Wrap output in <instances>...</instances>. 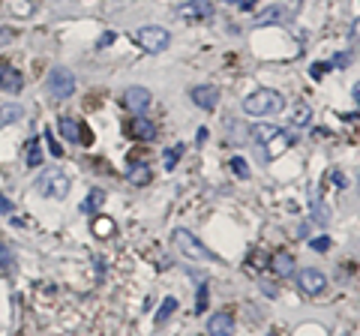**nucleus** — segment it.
Returning <instances> with one entry per match:
<instances>
[{"instance_id": "nucleus-1", "label": "nucleus", "mask_w": 360, "mask_h": 336, "mask_svg": "<svg viewBox=\"0 0 360 336\" xmlns=\"http://www.w3.org/2000/svg\"><path fill=\"white\" fill-rule=\"evenodd\" d=\"M285 105V96L279 90H270V87H262V90H253L246 99H243V111L253 117H270V115H279Z\"/></svg>"}, {"instance_id": "nucleus-2", "label": "nucleus", "mask_w": 360, "mask_h": 336, "mask_svg": "<svg viewBox=\"0 0 360 336\" xmlns=\"http://www.w3.org/2000/svg\"><path fill=\"white\" fill-rule=\"evenodd\" d=\"M174 240H177L180 252H183V256H189V258H195V261H210V264H216V261H219L213 252H210L204 243H198L186 228H177V231H174Z\"/></svg>"}, {"instance_id": "nucleus-3", "label": "nucleus", "mask_w": 360, "mask_h": 336, "mask_svg": "<svg viewBox=\"0 0 360 336\" xmlns=\"http://www.w3.org/2000/svg\"><path fill=\"white\" fill-rule=\"evenodd\" d=\"M45 87H48V96H52V99H69L75 94V75L69 73V69L60 66V69H54V73L48 75Z\"/></svg>"}, {"instance_id": "nucleus-4", "label": "nucleus", "mask_w": 360, "mask_h": 336, "mask_svg": "<svg viewBox=\"0 0 360 336\" xmlns=\"http://www.w3.org/2000/svg\"><path fill=\"white\" fill-rule=\"evenodd\" d=\"M39 192L48 198H66V192H69V180L66 175H60L57 168H48L39 175Z\"/></svg>"}, {"instance_id": "nucleus-5", "label": "nucleus", "mask_w": 360, "mask_h": 336, "mask_svg": "<svg viewBox=\"0 0 360 336\" xmlns=\"http://www.w3.org/2000/svg\"><path fill=\"white\" fill-rule=\"evenodd\" d=\"M135 39H138V45H142L144 52H150V54L165 52L168 43H172L168 30H163V27H142V30L135 34Z\"/></svg>"}, {"instance_id": "nucleus-6", "label": "nucleus", "mask_w": 360, "mask_h": 336, "mask_svg": "<svg viewBox=\"0 0 360 336\" xmlns=\"http://www.w3.org/2000/svg\"><path fill=\"white\" fill-rule=\"evenodd\" d=\"M60 126V136H63L66 141H73V145H93V132H90L82 120L75 117H60L57 120Z\"/></svg>"}, {"instance_id": "nucleus-7", "label": "nucleus", "mask_w": 360, "mask_h": 336, "mask_svg": "<svg viewBox=\"0 0 360 336\" xmlns=\"http://www.w3.org/2000/svg\"><path fill=\"white\" fill-rule=\"evenodd\" d=\"M297 285H300V291L306 294V298H318V294H324L327 291V279H324V273H318V270H300V277H297Z\"/></svg>"}, {"instance_id": "nucleus-8", "label": "nucleus", "mask_w": 360, "mask_h": 336, "mask_svg": "<svg viewBox=\"0 0 360 336\" xmlns=\"http://www.w3.org/2000/svg\"><path fill=\"white\" fill-rule=\"evenodd\" d=\"M126 136H133L138 141H153L156 138V124L147 117H133L126 124Z\"/></svg>"}, {"instance_id": "nucleus-9", "label": "nucleus", "mask_w": 360, "mask_h": 336, "mask_svg": "<svg viewBox=\"0 0 360 336\" xmlns=\"http://www.w3.org/2000/svg\"><path fill=\"white\" fill-rule=\"evenodd\" d=\"M232 330H234V315L228 309L210 315V321H207V333L210 336H232Z\"/></svg>"}, {"instance_id": "nucleus-10", "label": "nucleus", "mask_w": 360, "mask_h": 336, "mask_svg": "<svg viewBox=\"0 0 360 336\" xmlns=\"http://www.w3.org/2000/svg\"><path fill=\"white\" fill-rule=\"evenodd\" d=\"M0 87H3L6 94H18V90L24 87L22 73H18L15 66H9V64H0Z\"/></svg>"}, {"instance_id": "nucleus-11", "label": "nucleus", "mask_w": 360, "mask_h": 336, "mask_svg": "<svg viewBox=\"0 0 360 336\" xmlns=\"http://www.w3.org/2000/svg\"><path fill=\"white\" fill-rule=\"evenodd\" d=\"M193 103L204 111H213L216 103H219V90L210 87V85H202V87H193Z\"/></svg>"}, {"instance_id": "nucleus-12", "label": "nucleus", "mask_w": 360, "mask_h": 336, "mask_svg": "<svg viewBox=\"0 0 360 336\" xmlns=\"http://www.w3.org/2000/svg\"><path fill=\"white\" fill-rule=\"evenodd\" d=\"M213 13V6L207 3V0H189V3L180 6V18H186V22H198V18H210Z\"/></svg>"}, {"instance_id": "nucleus-13", "label": "nucleus", "mask_w": 360, "mask_h": 336, "mask_svg": "<svg viewBox=\"0 0 360 336\" xmlns=\"http://www.w3.org/2000/svg\"><path fill=\"white\" fill-rule=\"evenodd\" d=\"M126 105L133 108L135 115H138V111H144L150 105V90L147 87H129L126 90Z\"/></svg>"}, {"instance_id": "nucleus-14", "label": "nucleus", "mask_w": 360, "mask_h": 336, "mask_svg": "<svg viewBox=\"0 0 360 336\" xmlns=\"http://www.w3.org/2000/svg\"><path fill=\"white\" fill-rule=\"evenodd\" d=\"M270 268L276 270V277H292L294 273V258L288 256V252H276L273 261H270Z\"/></svg>"}, {"instance_id": "nucleus-15", "label": "nucleus", "mask_w": 360, "mask_h": 336, "mask_svg": "<svg viewBox=\"0 0 360 336\" xmlns=\"http://www.w3.org/2000/svg\"><path fill=\"white\" fill-rule=\"evenodd\" d=\"M13 270H15V258H13V252H9L6 243H0V277H9Z\"/></svg>"}, {"instance_id": "nucleus-16", "label": "nucleus", "mask_w": 360, "mask_h": 336, "mask_svg": "<svg viewBox=\"0 0 360 336\" xmlns=\"http://www.w3.org/2000/svg\"><path fill=\"white\" fill-rule=\"evenodd\" d=\"M22 115H24L22 105H0V126L13 124V120H18Z\"/></svg>"}, {"instance_id": "nucleus-17", "label": "nucleus", "mask_w": 360, "mask_h": 336, "mask_svg": "<svg viewBox=\"0 0 360 336\" xmlns=\"http://www.w3.org/2000/svg\"><path fill=\"white\" fill-rule=\"evenodd\" d=\"M129 180L133 183H147L150 180V168L144 162H135V166H129Z\"/></svg>"}, {"instance_id": "nucleus-18", "label": "nucleus", "mask_w": 360, "mask_h": 336, "mask_svg": "<svg viewBox=\"0 0 360 336\" xmlns=\"http://www.w3.org/2000/svg\"><path fill=\"white\" fill-rule=\"evenodd\" d=\"M177 309V300L174 298H165L163 300V307H159V312H156V324H163V321H168L172 319V312Z\"/></svg>"}, {"instance_id": "nucleus-19", "label": "nucleus", "mask_w": 360, "mask_h": 336, "mask_svg": "<svg viewBox=\"0 0 360 336\" xmlns=\"http://www.w3.org/2000/svg\"><path fill=\"white\" fill-rule=\"evenodd\" d=\"M39 162H43V147H39V141H30V147H27V166L30 168H39Z\"/></svg>"}, {"instance_id": "nucleus-20", "label": "nucleus", "mask_w": 360, "mask_h": 336, "mask_svg": "<svg viewBox=\"0 0 360 336\" xmlns=\"http://www.w3.org/2000/svg\"><path fill=\"white\" fill-rule=\"evenodd\" d=\"M93 231L99 238H108V234H114V222L112 219H93Z\"/></svg>"}, {"instance_id": "nucleus-21", "label": "nucleus", "mask_w": 360, "mask_h": 336, "mask_svg": "<svg viewBox=\"0 0 360 336\" xmlns=\"http://www.w3.org/2000/svg\"><path fill=\"white\" fill-rule=\"evenodd\" d=\"M99 205H103V189H93L90 192V198L84 201V213H96Z\"/></svg>"}, {"instance_id": "nucleus-22", "label": "nucleus", "mask_w": 360, "mask_h": 336, "mask_svg": "<svg viewBox=\"0 0 360 336\" xmlns=\"http://www.w3.org/2000/svg\"><path fill=\"white\" fill-rule=\"evenodd\" d=\"M279 18H283V9H267V13H262L258 15V24H267V22H279Z\"/></svg>"}, {"instance_id": "nucleus-23", "label": "nucleus", "mask_w": 360, "mask_h": 336, "mask_svg": "<svg viewBox=\"0 0 360 336\" xmlns=\"http://www.w3.org/2000/svg\"><path fill=\"white\" fill-rule=\"evenodd\" d=\"M273 136H279L276 126H258V129H255V138H258V141H270Z\"/></svg>"}, {"instance_id": "nucleus-24", "label": "nucleus", "mask_w": 360, "mask_h": 336, "mask_svg": "<svg viewBox=\"0 0 360 336\" xmlns=\"http://www.w3.org/2000/svg\"><path fill=\"white\" fill-rule=\"evenodd\" d=\"M232 168H234V175H237V177H249V166H246V159L234 156V159H232Z\"/></svg>"}, {"instance_id": "nucleus-25", "label": "nucleus", "mask_w": 360, "mask_h": 336, "mask_svg": "<svg viewBox=\"0 0 360 336\" xmlns=\"http://www.w3.org/2000/svg\"><path fill=\"white\" fill-rule=\"evenodd\" d=\"M327 73H330V64H313V69H309V75H313L315 81H322Z\"/></svg>"}, {"instance_id": "nucleus-26", "label": "nucleus", "mask_w": 360, "mask_h": 336, "mask_svg": "<svg viewBox=\"0 0 360 336\" xmlns=\"http://www.w3.org/2000/svg\"><path fill=\"white\" fill-rule=\"evenodd\" d=\"M294 124H297V126H306V124H309V105H300V108L294 111Z\"/></svg>"}, {"instance_id": "nucleus-27", "label": "nucleus", "mask_w": 360, "mask_h": 336, "mask_svg": "<svg viewBox=\"0 0 360 336\" xmlns=\"http://www.w3.org/2000/svg\"><path fill=\"white\" fill-rule=\"evenodd\" d=\"M45 141H48V150H52V154H54V156H63V147H60V145H57V141H54V136H52V129H45Z\"/></svg>"}, {"instance_id": "nucleus-28", "label": "nucleus", "mask_w": 360, "mask_h": 336, "mask_svg": "<svg viewBox=\"0 0 360 336\" xmlns=\"http://www.w3.org/2000/svg\"><path fill=\"white\" fill-rule=\"evenodd\" d=\"M315 252H327L330 249V238H313V243H309Z\"/></svg>"}, {"instance_id": "nucleus-29", "label": "nucleus", "mask_w": 360, "mask_h": 336, "mask_svg": "<svg viewBox=\"0 0 360 336\" xmlns=\"http://www.w3.org/2000/svg\"><path fill=\"white\" fill-rule=\"evenodd\" d=\"M204 307H207V288L202 285L198 288V300H195V312H204Z\"/></svg>"}, {"instance_id": "nucleus-30", "label": "nucleus", "mask_w": 360, "mask_h": 336, "mask_svg": "<svg viewBox=\"0 0 360 336\" xmlns=\"http://www.w3.org/2000/svg\"><path fill=\"white\" fill-rule=\"evenodd\" d=\"M180 150H183V147L168 150V154H165V168H174V162H177V156H180Z\"/></svg>"}, {"instance_id": "nucleus-31", "label": "nucleus", "mask_w": 360, "mask_h": 336, "mask_svg": "<svg viewBox=\"0 0 360 336\" xmlns=\"http://www.w3.org/2000/svg\"><path fill=\"white\" fill-rule=\"evenodd\" d=\"M348 60H352V54H339L336 57V66H348Z\"/></svg>"}, {"instance_id": "nucleus-32", "label": "nucleus", "mask_w": 360, "mask_h": 336, "mask_svg": "<svg viewBox=\"0 0 360 336\" xmlns=\"http://www.w3.org/2000/svg\"><path fill=\"white\" fill-rule=\"evenodd\" d=\"M333 180H336V187H348V180H345V175H339V171H336V175H333Z\"/></svg>"}, {"instance_id": "nucleus-33", "label": "nucleus", "mask_w": 360, "mask_h": 336, "mask_svg": "<svg viewBox=\"0 0 360 336\" xmlns=\"http://www.w3.org/2000/svg\"><path fill=\"white\" fill-rule=\"evenodd\" d=\"M114 43V34H105L103 39H99V45H112Z\"/></svg>"}, {"instance_id": "nucleus-34", "label": "nucleus", "mask_w": 360, "mask_h": 336, "mask_svg": "<svg viewBox=\"0 0 360 336\" xmlns=\"http://www.w3.org/2000/svg\"><path fill=\"white\" fill-rule=\"evenodd\" d=\"M255 6V0H243V3H240V9H253Z\"/></svg>"}, {"instance_id": "nucleus-35", "label": "nucleus", "mask_w": 360, "mask_h": 336, "mask_svg": "<svg viewBox=\"0 0 360 336\" xmlns=\"http://www.w3.org/2000/svg\"><path fill=\"white\" fill-rule=\"evenodd\" d=\"M267 336H283V333H279V330H270V333H267Z\"/></svg>"}]
</instances>
